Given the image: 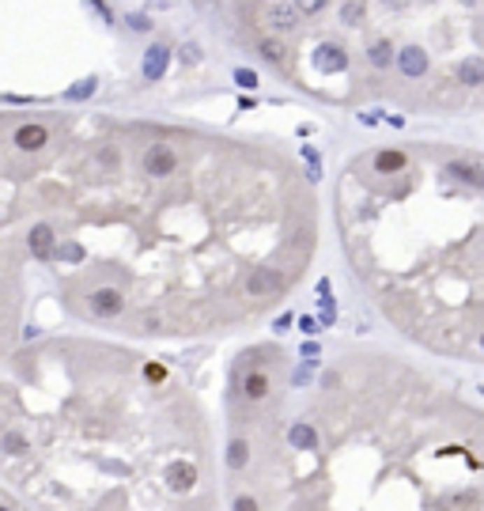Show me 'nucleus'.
I'll return each instance as SVG.
<instances>
[{
    "instance_id": "17",
    "label": "nucleus",
    "mask_w": 484,
    "mask_h": 511,
    "mask_svg": "<svg viewBox=\"0 0 484 511\" xmlns=\"http://www.w3.org/2000/svg\"><path fill=\"white\" fill-rule=\"evenodd\" d=\"M318 64H322V69H344V50H341V46H322V50H318Z\"/></svg>"
},
{
    "instance_id": "24",
    "label": "nucleus",
    "mask_w": 484,
    "mask_h": 511,
    "mask_svg": "<svg viewBox=\"0 0 484 511\" xmlns=\"http://www.w3.org/2000/svg\"><path fill=\"white\" fill-rule=\"evenodd\" d=\"M141 330H144V333H159V330H163L159 314H144V318H141Z\"/></svg>"
},
{
    "instance_id": "15",
    "label": "nucleus",
    "mask_w": 484,
    "mask_h": 511,
    "mask_svg": "<svg viewBox=\"0 0 484 511\" xmlns=\"http://www.w3.org/2000/svg\"><path fill=\"white\" fill-rule=\"evenodd\" d=\"M363 15H367V4H363V0H344V8H341V23L344 27H360Z\"/></svg>"
},
{
    "instance_id": "26",
    "label": "nucleus",
    "mask_w": 484,
    "mask_h": 511,
    "mask_svg": "<svg viewBox=\"0 0 484 511\" xmlns=\"http://www.w3.org/2000/svg\"><path fill=\"white\" fill-rule=\"evenodd\" d=\"M235 80H239V88H257V76L250 69H239L235 72Z\"/></svg>"
},
{
    "instance_id": "10",
    "label": "nucleus",
    "mask_w": 484,
    "mask_h": 511,
    "mask_svg": "<svg viewBox=\"0 0 484 511\" xmlns=\"http://www.w3.org/2000/svg\"><path fill=\"white\" fill-rule=\"evenodd\" d=\"M458 83H465V88H481L484 83V57H465L458 64Z\"/></svg>"
},
{
    "instance_id": "16",
    "label": "nucleus",
    "mask_w": 484,
    "mask_h": 511,
    "mask_svg": "<svg viewBox=\"0 0 484 511\" xmlns=\"http://www.w3.org/2000/svg\"><path fill=\"white\" fill-rule=\"evenodd\" d=\"M367 61L375 64V69H386V64L394 61V46H390L386 38H383V42H375V46L367 50Z\"/></svg>"
},
{
    "instance_id": "23",
    "label": "nucleus",
    "mask_w": 484,
    "mask_h": 511,
    "mask_svg": "<svg viewBox=\"0 0 484 511\" xmlns=\"http://www.w3.org/2000/svg\"><path fill=\"white\" fill-rule=\"evenodd\" d=\"M91 91H95V80H80V83H76V88H72V91H69V99H87V95H91Z\"/></svg>"
},
{
    "instance_id": "6",
    "label": "nucleus",
    "mask_w": 484,
    "mask_h": 511,
    "mask_svg": "<svg viewBox=\"0 0 484 511\" xmlns=\"http://www.w3.org/2000/svg\"><path fill=\"white\" fill-rule=\"evenodd\" d=\"M45 141H50V129H45V125L15 129V148H20V152H38V148H45Z\"/></svg>"
},
{
    "instance_id": "21",
    "label": "nucleus",
    "mask_w": 484,
    "mask_h": 511,
    "mask_svg": "<svg viewBox=\"0 0 484 511\" xmlns=\"http://www.w3.org/2000/svg\"><path fill=\"white\" fill-rule=\"evenodd\" d=\"M57 254L64 258V262H80V258H83V246H76V243H61Z\"/></svg>"
},
{
    "instance_id": "29",
    "label": "nucleus",
    "mask_w": 484,
    "mask_h": 511,
    "mask_svg": "<svg viewBox=\"0 0 484 511\" xmlns=\"http://www.w3.org/2000/svg\"><path fill=\"white\" fill-rule=\"evenodd\" d=\"M129 23H133V31H148V20H144V15H133Z\"/></svg>"
},
{
    "instance_id": "8",
    "label": "nucleus",
    "mask_w": 484,
    "mask_h": 511,
    "mask_svg": "<svg viewBox=\"0 0 484 511\" xmlns=\"http://www.w3.org/2000/svg\"><path fill=\"white\" fill-rule=\"evenodd\" d=\"M193 481H197V470H193L190 462H174V466L166 470V485H171L174 492H185V489H193Z\"/></svg>"
},
{
    "instance_id": "12",
    "label": "nucleus",
    "mask_w": 484,
    "mask_h": 511,
    "mask_svg": "<svg viewBox=\"0 0 484 511\" xmlns=\"http://www.w3.org/2000/svg\"><path fill=\"white\" fill-rule=\"evenodd\" d=\"M163 69H166V50H163V46H152V50L144 53V76L148 80H159Z\"/></svg>"
},
{
    "instance_id": "28",
    "label": "nucleus",
    "mask_w": 484,
    "mask_h": 511,
    "mask_svg": "<svg viewBox=\"0 0 484 511\" xmlns=\"http://www.w3.org/2000/svg\"><path fill=\"white\" fill-rule=\"evenodd\" d=\"M333 318H337V307L325 300V307H322V322H333Z\"/></svg>"
},
{
    "instance_id": "7",
    "label": "nucleus",
    "mask_w": 484,
    "mask_h": 511,
    "mask_svg": "<svg viewBox=\"0 0 484 511\" xmlns=\"http://www.w3.org/2000/svg\"><path fill=\"white\" fill-rule=\"evenodd\" d=\"M53 239H57V231H53L50 224H34V227H31V235H27V246H31V254H34V258H50Z\"/></svg>"
},
{
    "instance_id": "25",
    "label": "nucleus",
    "mask_w": 484,
    "mask_h": 511,
    "mask_svg": "<svg viewBox=\"0 0 484 511\" xmlns=\"http://www.w3.org/2000/svg\"><path fill=\"white\" fill-rule=\"evenodd\" d=\"M182 61H190V64L201 61V46H197V42H185V46H182Z\"/></svg>"
},
{
    "instance_id": "2",
    "label": "nucleus",
    "mask_w": 484,
    "mask_h": 511,
    "mask_svg": "<svg viewBox=\"0 0 484 511\" xmlns=\"http://www.w3.org/2000/svg\"><path fill=\"white\" fill-rule=\"evenodd\" d=\"M446 174H450V178H458V182H465V186H477V190H484V155H477V152L454 155V160H446Z\"/></svg>"
},
{
    "instance_id": "13",
    "label": "nucleus",
    "mask_w": 484,
    "mask_h": 511,
    "mask_svg": "<svg viewBox=\"0 0 484 511\" xmlns=\"http://www.w3.org/2000/svg\"><path fill=\"white\" fill-rule=\"evenodd\" d=\"M405 167V152H394V148H383L375 155V171L378 174H390V171H401Z\"/></svg>"
},
{
    "instance_id": "11",
    "label": "nucleus",
    "mask_w": 484,
    "mask_h": 511,
    "mask_svg": "<svg viewBox=\"0 0 484 511\" xmlns=\"http://www.w3.org/2000/svg\"><path fill=\"white\" fill-rule=\"evenodd\" d=\"M287 440H292L295 451H314V443H318V435H314L311 424H292V432H287Z\"/></svg>"
},
{
    "instance_id": "3",
    "label": "nucleus",
    "mask_w": 484,
    "mask_h": 511,
    "mask_svg": "<svg viewBox=\"0 0 484 511\" xmlns=\"http://www.w3.org/2000/svg\"><path fill=\"white\" fill-rule=\"evenodd\" d=\"M178 152H174L171 144H148L144 148V171L152 174V178H171L174 171H178Z\"/></svg>"
},
{
    "instance_id": "1",
    "label": "nucleus",
    "mask_w": 484,
    "mask_h": 511,
    "mask_svg": "<svg viewBox=\"0 0 484 511\" xmlns=\"http://www.w3.org/2000/svg\"><path fill=\"white\" fill-rule=\"evenodd\" d=\"M242 288H246L250 300H276V295H280L284 288H287V281L280 276V269L262 265V269H250L246 281H242Z\"/></svg>"
},
{
    "instance_id": "20",
    "label": "nucleus",
    "mask_w": 484,
    "mask_h": 511,
    "mask_svg": "<svg viewBox=\"0 0 484 511\" xmlns=\"http://www.w3.org/2000/svg\"><path fill=\"white\" fill-rule=\"evenodd\" d=\"M4 451H8V454H23V451H27V440H23L20 432H8V435H4Z\"/></svg>"
},
{
    "instance_id": "19",
    "label": "nucleus",
    "mask_w": 484,
    "mask_h": 511,
    "mask_svg": "<svg viewBox=\"0 0 484 511\" xmlns=\"http://www.w3.org/2000/svg\"><path fill=\"white\" fill-rule=\"evenodd\" d=\"M257 50H262V57H265V61H276V64L287 57L284 42H276V38H262V46H257Z\"/></svg>"
},
{
    "instance_id": "9",
    "label": "nucleus",
    "mask_w": 484,
    "mask_h": 511,
    "mask_svg": "<svg viewBox=\"0 0 484 511\" xmlns=\"http://www.w3.org/2000/svg\"><path fill=\"white\" fill-rule=\"evenodd\" d=\"M397 64H401V72H405V76H424L427 57H424V50H420V46H405V50H401V57H397Z\"/></svg>"
},
{
    "instance_id": "33",
    "label": "nucleus",
    "mask_w": 484,
    "mask_h": 511,
    "mask_svg": "<svg viewBox=\"0 0 484 511\" xmlns=\"http://www.w3.org/2000/svg\"><path fill=\"white\" fill-rule=\"evenodd\" d=\"M481 345H484V337H481Z\"/></svg>"
},
{
    "instance_id": "4",
    "label": "nucleus",
    "mask_w": 484,
    "mask_h": 511,
    "mask_svg": "<svg viewBox=\"0 0 484 511\" xmlns=\"http://www.w3.org/2000/svg\"><path fill=\"white\" fill-rule=\"evenodd\" d=\"M87 307H91V314H99V318H118V314L125 311V295H121V288H95V292L87 295Z\"/></svg>"
},
{
    "instance_id": "30",
    "label": "nucleus",
    "mask_w": 484,
    "mask_h": 511,
    "mask_svg": "<svg viewBox=\"0 0 484 511\" xmlns=\"http://www.w3.org/2000/svg\"><path fill=\"white\" fill-rule=\"evenodd\" d=\"M386 4H390V8H405L408 0H386Z\"/></svg>"
},
{
    "instance_id": "31",
    "label": "nucleus",
    "mask_w": 484,
    "mask_h": 511,
    "mask_svg": "<svg viewBox=\"0 0 484 511\" xmlns=\"http://www.w3.org/2000/svg\"><path fill=\"white\" fill-rule=\"evenodd\" d=\"M462 4H477V0H462Z\"/></svg>"
},
{
    "instance_id": "5",
    "label": "nucleus",
    "mask_w": 484,
    "mask_h": 511,
    "mask_svg": "<svg viewBox=\"0 0 484 511\" xmlns=\"http://www.w3.org/2000/svg\"><path fill=\"white\" fill-rule=\"evenodd\" d=\"M269 23H273L276 31H295V27H299V8H295L292 0H276V4L269 8Z\"/></svg>"
},
{
    "instance_id": "22",
    "label": "nucleus",
    "mask_w": 484,
    "mask_h": 511,
    "mask_svg": "<svg viewBox=\"0 0 484 511\" xmlns=\"http://www.w3.org/2000/svg\"><path fill=\"white\" fill-rule=\"evenodd\" d=\"M292 4L299 8L303 15H314V12H322V8H325V0H292Z\"/></svg>"
},
{
    "instance_id": "32",
    "label": "nucleus",
    "mask_w": 484,
    "mask_h": 511,
    "mask_svg": "<svg viewBox=\"0 0 484 511\" xmlns=\"http://www.w3.org/2000/svg\"><path fill=\"white\" fill-rule=\"evenodd\" d=\"M4 511H12V507H8V504H4Z\"/></svg>"
},
{
    "instance_id": "18",
    "label": "nucleus",
    "mask_w": 484,
    "mask_h": 511,
    "mask_svg": "<svg viewBox=\"0 0 484 511\" xmlns=\"http://www.w3.org/2000/svg\"><path fill=\"white\" fill-rule=\"evenodd\" d=\"M246 462H250V447H246V443H231V447H227V466L231 470H242V466H246Z\"/></svg>"
},
{
    "instance_id": "27",
    "label": "nucleus",
    "mask_w": 484,
    "mask_h": 511,
    "mask_svg": "<svg viewBox=\"0 0 484 511\" xmlns=\"http://www.w3.org/2000/svg\"><path fill=\"white\" fill-rule=\"evenodd\" d=\"M235 511H257V504H254L250 496H239V500H235Z\"/></svg>"
},
{
    "instance_id": "14",
    "label": "nucleus",
    "mask_w": 484,
    "mask_h": 511,
    "mask_svg": "<svg viewBox=\"0 0 484 511\" xmlns=\"http://www.w3.org/2000/svg\"><path fill=\"white\" fill-rule=\"evenodd\" d=\"M242 390H246L250 402H257V398H265L269 390H273V383H269V375H262V371H254V375H246V383H242Z\"/></svg>"
}]
</instances>
